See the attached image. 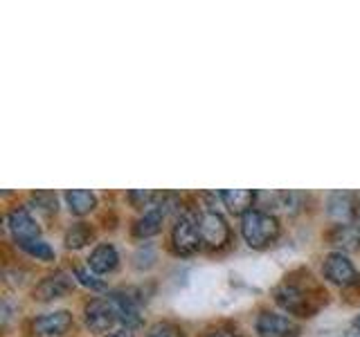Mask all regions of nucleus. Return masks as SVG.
<instances>
[{"label":"nucleus","mask_w":360,"mask_h":337,"mask_svg":"<svg viewBox=\"0 0 360 337\" xmlns=\"http://www.w3.org/2000/svg\"><path fill=\"white\" fill-rule=\"evenodd\" d=\"M93 227L88 223H72L63 234V243L68 250H82L90 241H93Z\"/></svg>","instance_id":"a211bd4d"},{"label":"nucleus","mask_w":360,"mask_h":337,"mask_svg":"<svg viewBox=\"0 0 360 337\" xmlns=\"http://www.w3.org/2000/svg\"><path fill=\"white\" fill-rule=\"evenodd\" d=\"M22 252L30 254L32 258H37V261H45V263H52L56 254L50 247V243H45L43 239H37V241H27V243H20L18 245Z\"/></svg>","instance_id":"6ab92c4d"},{"label":"nucleus","mask_w":360,"mask_h":337,"mask_svg":"<svg viewBox=\"0 0 360 337\" xmlns=\"http://www.w3.org/2000/svg\"><path fill=\"white\" fill-rule=\"evenodd\" d=\"M7 230L18 245L41 239V227L27 207H14L7 211Z\"/></svg>","instance_id":"9d476101"},{"label":"nucleus","mask_w":360,"mask_h":337,"mask_svg":"<svg viewBox=\"0 0 360 337\" xmlns=\"http://www.w3.org/2000/svg\"><path fill=\"white\" fill-rule=\"evenodd\" d=\"M75 279L79 281L82 286L90 288V290H106V284L101 281L95 272H90L86 267H75Z\"/></svg>","instance_id":"412c9836"},{"label":"nucleus","mask_w":360,"mask_h":337,"mask_svg":"<svg viewBox=\"0 0 360 337\" xmlns=\"http://www.w3.org/2000/svg\"><path fill=\"white\" fill-rule=\"evenodd\" d=\"M241 236L252 250H264L279 236V220L275 213L264 209H250L241 216Z\"/></svg>","instance_id":"f03ea898"},{"label":"nucleus","mask_w":360,"mask_h":337,"mask_svg":"<svg viewBox=\"0 0 360 337\" xmlns=\"http://www.w3.org/2000/svg\"><path fill=\"white\" fill-rule=\"evenodd\" d=\"M172 200H174V196L160 194L151 207L144 209V213L133 225V236H135V239L144 241V239H151V236H155V234H160L167 213H169V209L174 207Z\"/></svg>","instance_id":"39448f33"},{"label":"nucleus","mask_w":360,"mask_h":337,"mask_svg":"<svg viewBox=\"0 0 360 337\" xmlns=\"http://www.w3.org/2000/svg\"><path fill=\"white\" fill-rule=\"evenodd\" d=\"M104 337H131L127 331H117V333H108V335H104Z\"/></svg>","instance_id":"a878e982"},{"label":"nucleus","mask_w":360,"mask_h":337,"mask_svg":"<svg viewBox=\"0 0 360 337\" xmlns=\"http://www.w3.org/2000/svg\"><path fill=\"white\" fill-rule=\"evenodd\" d=\"M75 290V277H70L63 270H56L54 275H48L45 279H41L37 288H34V299L37 301H54V299H63L65 295H70Z\"/></svg>","instance_id":"1a4fd4ad"},{"label":"nucleus","mask_w":360,"mask_h":337,"mask_svg":"<svg viewBox=\"0 0 360 337\" xmlns=\"http://www.w3.org/2000/svg\"><path fill=\"white\" fill-rule=\"evenodd\" d=\"M108 299L117 312V322L127 326V331H135L142 326L140 317V299L133 295V290H112L108 292Z\"/></svg>","instance_id":"6e6552de"},{"label":"nucleus","mask_w":360,"mask_h":337,"mask_svg":"<svg viewBox=\"0 0 360 337\" xmlns=\"http://www.w3.org/2000/svg\"><path fill=\"white\" fill-rule=\"evenodd\" d=\"M200 232H198V213L185 211L176 218L172 227V247L180 256H191L200 250Z\"/></svg>","instance_id":"7ed1b4c3"},{"label":"nucleus","mask_w":360,"mask_h":337,"mask_svg":"<svg viewBox=\"0 0 360 337\" xmlns=\"http://www.w3.org/2000/svg\"><path fill=\"white\" fill-rule=\"evenodd\" d=\"M84 319L93 333H106L117 324V312L110 299H90L84 306Z\"/></svg>","instance_id":"9b49d317"},{"label":"nucleus","mask_w":360,"mask_h":337,"mask_svg":"<svg viewBox=\"0 0 360 337\" xmlns=\"http://www.w3.org/2000/svg\"><path fill=\"white\" fill-rule=\"evenodd\" d=\"M158 196L160 194H153V191H129V200L133 202V207H138V209L151 207L158 200Z\"/></svg>","instance_id":"5701e85b"},{"label":"nucleus","mask_w":360,"mask_h":337,"mask_svg":"<svg viewBox=\"0 0 360 337\" xmlns=\"http://www.w3.org/2000/svg\"><path fill=\"white\" fill-rule=\"evenodd\" d=\"M255 331L259 337H300L302 329L295 319L273 310H262L255 319Z\"/></svg>","instance_id":"423d86ee"},{"label":"nucleus","mask_w":360,"mask_h":337,"mask_svg":"<svg viewBox=\"0 0 360 337\" xmlns=\"http://www.w3.org/2000/svg\"><path fill=\"white\" fill-rule=\"evenodd\" d=\"M205 337H243V335L236 333L234 329H225V326H219V329H212Z\"/></svg>","instance_id":"b1692460"},{"label":"nucleus","mask_w":360,"mask_h":337,"mask_svg":"<svg viewBox=\"0 0 360 337\" xmlns=\"http://www.w3.org/2000/svg\"><path fill=\"white\" fill-rule=\"evenodd\" d=\"M352 331L360 335V315H356V317H354V322H352Z\"/></svg>","instance_id":"393cba45"},{"label":"nucleus","mask_w":360,"mask_h":337,"mask_svg":"<svg viewBox=\"0 0 360 337\" xmlns=\"http://www.w3.org/2000/svg\"><path fill=\"white\" fill-rule=\"evenodd\" d=\"M315 292H318V290H307V288H302L300 284H295V281L286 279L284 284H279L273 290V299H275L277 306L284 308L288 315H295V317H307L309 319L322 306V299L313 297ZM318 295H320V292H318Z\"/></svg>","instance_id":"f257e3e1"},{"label":"nucleus","mask_w":360,"mask_h":337,"mask_svg":"<svg viewBox=\"0 0 360 337\" xmlns=\"http://www.w3.org/2000/svg\"><path fill=\"white\" fill-rule=\"evenodd\" d=\"M120 265V254L115 250V245L110 243H99L88 256V267L95 275H110L115 272Z\"/></svg>","instance_id":"2eb2a0df"},{"label":"nucleus","mask_w":360,"mask_h":337,"mask_svg":"<svg viewBox=\"0 0 360 337\" xmlns=\"http://www.w3.org/2000/svg\"><path fill=\"white\" fill-rule=\"evenodd\" d=\"M32 205H37L39 211H43L45 216H52V213H56V196L52 194V191H34V194L30 196Z\"/></svg>","instance_id":"aec40b11"},{"label":"nucleus","mask_w":360,"mask_h":337,"mask_svg":"<svg viewBox=\"0 0 360 337\" xmlns=\"http://www.w3.org/2000/svg\"><path fill=\"white\" fill-rule=\"evenodd\" d=\"M144 337H183V331L172 322H155Z\"/></svg>","instance_id":"4be33fe9"},{"label":"nucleus","mask_w":360,"mask_h":337,"mask_svg":"<svg viewBox=\"0 0 360 337\" xmlns=\"http://www.w3.org/2000/svg\"><path fill=\"white\" fill-rule=\"evenodd\" d=\"M322 272H324V279L326 281H331L333 286H340V288H352L356 281H358L356 265L349 261V256L342 254V252L326 254L324 265H322Z\"/></svg>","instance_id":"0eeeda50"},{"label":"nucleus","mask_w":360,"mask_h":337,"mask_svg":"<svg viewBox=\"0 0 360 337\" xmlns=\"http://www.w3.org/2000/svg\"><path fill=\"white\" fill-rule=\"evenodd\" d=\"M72 312L70 310H54V312H43L39 317H34L32 331L41 337H61L72 329Z\"/></svg>","instance_id":"f8f14e48"},{"label":"nucleus","mask_w":360,"mask_h":337,"mask_svg":"<svg viewBox=\"0 0 360 337\" xmlns=\"http://www.w3.org/2000/svg\"><path fill=\"white\" fill-rule=\"evenodd\" d=\"M326 213L338 225H349L358 216V198L352 191H333L326 198Z\"/></svg>","instance_id":"ddd939ff"},{"label":"nucleus","mask_w":360,"mask_h":337,"mask_svg":"<svg viewBox=\"0 0 360 337\" xmlns=\"http://www.w3.org/2000/svg\"><path fill=\"white\" fill-rule=\"evenodd\" d=\"M326 241L335 252H358L360 250V227L354 223L349 225H333L331 232L326 234Z\"/></svg>","instance_id":"4468645a"},{"label":"nucleus","mask_w":360,"mask_h":337,"mask_svg":"<svg viewBox=\"0 0 360 337\" xmlns=\"http://www.w3.org/2000/svg\"><path fill=\"white\" fill-rule=\"evenodd\" d=\"M219 196L223 205L228 207V211L234 213V216H245L257 200V194L250 189H228V191H219Z\"/></svg>","instance_id":"dca6fc26"},{"label":"nucleus","mask_w":360,"mask_h":337,"mask_svg":"<svg viewBox=\"0 0 360 337\" xmlns=\"http://www.w3.org/2000/svg\"><path fill=\"white\" fill-rule=\"evenodd\" d=\"M200 241L210 250H223L230 243V225L217 209H202L198 213Z\"/></svg>","instance_id":"20e7f679"},{"label":"nucleus","mask_w":360,"mask_h":337,"mask_svg":"<svg viewBox=\"0 0 360 337\" xmlns=\"http://www.w3.org/2000/svg\"><path fill=\"white\" fill-rule=\"evenodd\" d=\"M65 202L75 216H88L97 207V196L88 189H70L65 191Z\"/></svg>","instance_id":"f3484780"}]
</instances>
